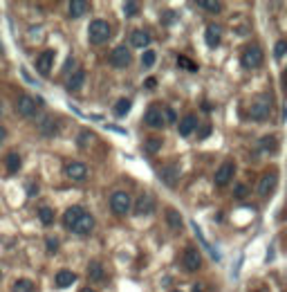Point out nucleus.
I'll return each instance as SVG.
<instances>
[{
    "mask_svg": "<svg viewBox=\"0 0 287 292\" xmlns=\"http://www.w3.org/2000/svg\"><path fill=\"white\" fill-rule=\"evenodd\" d=\"M110 34H112V29H110V25H108L103 18H94L92 23L88 25V39H90V43H92V45L108 43Z\"/></svg>",
    "mask_w": 287,
    "mask_h": 292,
    "instance_id": "f257e3e1",
    "label": "nucleus"
},
{
    "mask_svg": "<svg viewBox=\"0 0 287 292\" xmlns=\"http://www.w3.org/2000/svg\"><path fill=\"white\" fill-rule=\"evenodd\" d=\"M263 61H265V54H263V49L258 48V45H249V48H245L243 56H240V63H243V68H247V70L260 68V65H263Z\"/></svg>",
    "mask_w": 287,
    "mask_h": 292,
    "instance_id": "f03ea898",
    "label": "nucleus"
},
{
    "mask_svg": "<svg viewBox=\"0 0 287 292\" xmlns=\"http://www.w3.org/2000/svg\"><path fill=\"white\" fill-rule=\"evenodd\" d=\"M130 207H132V200H130V195H128L126 191H115V194L110 195V209H112V214L126 216L128 211H130Z\"/></svg>",
    "mask_w": 287,
    "mask_h": 292,
    "instance_id": "7ed1b4c3",
    "label": "nucleus"
},
{
    "mask_svg": "<svg viewBox=\"0 0 287 292\" xmlns=\"http://www.w3.org/2000/svg\"><path fill=\"white\" fill-rule=\"evenodd\" d=\"M234 175H236V164L231 160H227V162H222V164L218 166V171H215V178H213V182H215V187H227L229 182L234 180Z\"/></svg>",
    "mask_w": 287,
    "mask_h": 292,
    "instance_id": "20e7f679",
    "label": "nucleus"
},
{
    "mask_svg": "<svg viewBox=\"0 0 287 292\" xmlns=\"http://www.w3.org/2000/svg\"><path fill=\"white\" fill-rule=\"evenodd\" d=\"M108 61H110L115 68H128L130 61H132V54H130V49H128L126 45H117V48L110 52Z\"/></svg>",
    "mask_w": 287,
    "mask_h": 292,
    "instance_id": "39448f33",
    "label": "nucleus"
},
{
    "mask_svg": "<svg viewBox=\"0 0 287 292\" xmlns=\"http://www.w3.org/2000/svg\"><path fill=\"white\" fill-rule=\"evenodd\" d=\"M276 187H278V173L276 171H267V173L260 178V182H258V195L267 198V195L274 194Z\"/></svg>",
    "mask_w": 287,
    "mask_h": 292,
    "instance_id": "423d86ee",
    "label": "nucleus"
},
{
    "mask_svg": "<svg viewBox=\"0 0 287 292\" xmlns=\"http://www.w3.org/2000/svg\"><path fill=\"white\" fill-rule=\"evenodd\" d=\"M182 265H184L186 272H198V270L202 268V254L195 247H186L184 256H182Z\"/></svg>",
    "mask_w": 287,
    "mask_h": 292,
    "instance_id": "0eeeda50",
    "label": "nucleus"
},
{
    "mask_svg": "<svg viewBox=\"0 0 287 292\" xmlns=\"http://www.w3.org/2000/svg\"><path fill=\"white\" fill-rule=\"evenodd\" d=\"M135 211L139 216H148L155 211V195L153 194H141L139 198L135 200Z\"/></svg>",
    "mask_w": 287,
    "mask_h": 292,
    "instance_id": "6e6552de",
    "label": "nucleus"
},
{
    "mask_svg": "<svg viewBox=\"0 0 287 292\" xmlns=\"http://www.w3.org/2000/svg\"><path fill=\"white\" fill-rule=\"evenodd\" d=\"M65 175L74 182H83L88 178V166L83 164V162H70V164L65 166Z\"/></svg>",
    "mask_w": 287,
    "mask_h": 292,
    "instance_id": "1a4fd4ad",
    "label": "nucleus"
},
{
    "mask_svg": "<svg viewBox=\"0 0 287 292\" xmlns=\"http://www.w3.org/2000/svg\"><path fill=\"white\" fill-rule=\"evenodd\" d=\"M16 112H18L20 117H34L36 115L34 99L27 97V95H20V97L16 99Z\"/></svg>",
    "mask_w": 287,
    "mask_h": 292,
    "instance_id": "9d476101",
    "label": "nucleus"
},
{
    "mask_svg": "<svg viewBox=\"0 0 287 292\" xmlns=\"http://www.w3.org/2000/svg\"><path fill=\"white\" fill-rule=\"evenodd\" d=\"M146 124H148L151 128H164V126H166L164 108H160V106L148 108V112H146Z\"/></svg>",
    "mask_w": 287,
    "mask_h": 292,
    "instance_id": "9b49d317",
    "label": "nucleus"
},
{
    "mask_svg": "<svg viewBox=\"0 0 287 292\" xmlns=\"http://www.w3.org/2000/svg\"><path fill=\"white\" fill-rule=\"evenodd\" d=\"M198 126H200V122H198V117L195 115H186L182 122H177V131H180L182 137L193 135V133L198 131Z\"/></svg>",
    "mask_w": 287,
    "mask_h": 292,
    "instance_id": "f8f14e48",
    "label": "nucleus"
},
{
    "mask_svg": "<svg viewBox=\"0 0 287 292\" xmlns=\"http://www.w3.org/2000/svg\"><path fill=\"white\" fill-rule=\"evenodd\" d=\"M85 214H88V211L83 209V207H79V204H74V207H70V209L63 214V225H65V227H70V229H72L74 225H77L79 220H81Z\"/></svg>",
    "mask_w": 287,
    "mask_h": 292,
    "instance_id": "ddd939ff",
    "label": "nucleus"
},
{
    "mask_svg": "<svg viewBox=\"0 0 287 292\" xmlns=\"http://www.w3.org/2000/svg\"><path fill=\"white\" fill-rule=\"evenodd\" d=\"M160 175H162V182H164V185L175 187L177 180H180V166H177V164H168V166H164V169L160 171Z\"/></svg>",
    "mask_w": 287,
    "mask_h": 292,
    "instance_id": "4468645a",
    "label": "nucleus"
},
{
    "mask_svg": "<svg viewBox=\"0 0 287 292\" xmlns=\"http://www.w3.org/2000/svg\"><path fill=\"white\" fill-rule=\"evenodd\" d=\"M52 63H54L52 49H45L43 54H39V58H36V70H39V74H45V77H47L49 70H52Z\"/></svg>",
    "mask_w": 287,
    "mask_h": 292,
    "instance_id": "2eb2a0df",
    "label": "nucleus"
},
{
    "mask_svg": "<svg viewBox=\"0 0 287 292\" xmlns=\"http://www.w3.org/2000/svg\"><path fill=\"white\" fill-rule=\"evenodd\" d=\"M83 81H85V70H83V68L74 70V72L68 77V81H65V88H68V93H77V90H81Z\"/></svg>",
    "mask_w": 287,
    "mask_h": 292,
    "instance_id": "dca6fc26",
    "label": "nucleus"
},
{
    "mask_svg": "<svg viewBox=\"0 0 287 292\" xmlns=\"http://www.w3.org/2000/svg\"><path fill=\"white\" fill-rule=\"evenodd\" d=\"M39 133L45 137H54L59 133V122H56L54 117H43L39 122Z\"/></svg>",
    "mask_w": 287,
    "mask_h": 292,
    "instance_id": "f3484780",
    "label": "nucleus"
},
{
    "mask_svg": "<svg viewBox=\"0 0 287 292\" xmlns=\"http://www.w3.org/2000/svg\"><path fill=\"white\" fill-rule=\"evenodd\" d=\"M249 117H251V119H256V122H263V119H267V117H269V103L267 101L251 103V108H249Z\"/></svg>",
    "mask_w": 287,
    "mask_h": 292,
    "instance_id": "a211bd4d",
    "label": "nucleus"
},
{
    "mask_svg": "<svg viewBox=\"0 0 287 292\" xmlns=\"http://www.w3.org/2000/svg\"><path fill=\"white\" fill-rule=\"evenodd\" d=\"M92 229H94V218H92L90 214H85V216H83V218L72 227V232L79 234V236H88V234H92Z\"/></svg>",
    "mask_w": 287,
    "mask_h": 292,
    "instance_id": "6ab92c4d",
    "label": "nucleus"
},
{
    "mask_svg": "<svg viewBox=\"0 0 287 292\" xmlns=\"http://www.w3.org/2000/svg\"><path fill=\"white\" fill-rule=\"evenodd\" d=\"M130 43H132V48H148L151 45V34H148L146 29H135L130 34Z\"/></svg>",
    "mask_w": 287,
    "mask_h": 292,
    "instance_id": "aec40b11",
    "label": "nucleus"
},
{
    "mask_svg": "<svg viewBox=\"0 0 287 292\" xmlns=\"http://www.w3.org/2000/svg\"><path fill=\"white\" fill-rule=\"evenodd\" d=\"M220 39H222V32H220V27H218V25H209V27H206V32H205L206 45L215 49L220 45Z\"/></svg>",
    "mask_w": 287,
    "mask_h": 292,
    "instance_id": "412c9836",
    "label": "nucleus"
},
{
    "mask_svg": "<svg viewBox=\"0 0 287 292\" xmlns=\"http://www.w3.org/2000/svg\"><path fill=\"white\" fill-rule=\"evenodd\" d=\"M72 283H77V274L72 270H61L56 274V288H70Z\"/></svg>",
    "mask_w": 287,
    "mask_h": 292,
    "instance_id": "4be33fe9",
    "label": "nucleus"
},
{
    "mask_svg": "<svg viewBox=\"0 0 287 292\" xmlns=\"http://www.w3.org/2000/svg\"><path fill=\"white\" fill-rule=\"evenodd\" d=\"M68 11L72 18H81V16L88 11V0H72L68 5Z\"/></svg>",
    "mask_w": 287,
    "mask_h": 292,
    "instance_id": "5701e85b",
    "label": "nucleus"
},
{
    "mask_svg": "<svg viewBox=\"0 0 287 292\" xmlns=\"http://www.w3.org/2000/svg\"><path fill=\"white\" fill-rule=\"evenodd\" d=\"M166 223H168L170 229L180 232L182 225H184V220H182V216H180V211L177 209H166Z\"/></svg>",
    "mask_w": 287,
    "mask_h": 292,
    "instance_id": "b1692460",
    "label": "nucleus"
},
{
    "mask_svg": "<svg viewBox=\"0 0 287 292\" xmlns=\"http://www.w3.org/2000/svg\"><path fill=\"white\" fill-rule=\"evenodd\" d=\"M88 277H90V281H101L103 277H106V272H103V265L99 261H92L88 265Z\"/></svg>",
    "mask_w": 287,
    "mask_h": 292,
    "instance_id": "393cba45",
    "label": "nucleus"
},
{
    "mask_svg": "<svg viewBox=\"0 0 287 292\" xmlns=\"http://www.w3.org/2000/svg\"><path fill=\"white\" fill-rule=\"evenodd\" d=\"M198 5L205 11H211V14H220V11L224 9V5L218 2V0H202V2H198Z\"/></svg>",
    "mask_w": 287,
    "mask_h": 292,
    "instance_id": "a878e982",
    "label": "nucleus"
},
{
    "mask_svg": "<svg viewBox=\"0 0 287 292\" xmlns=\"http://www.w3.org/2000/svg\"><path fill=\"white\" fill-rule=\"evenodd\" d=\"M5 164H7V171H9V173H18L20 171V155L18 153H9Z\"/></svg>",
    "mask_w": 287,
    "mask_h": 292,
    "instance_id": "bb28decb",
    "label": "nucleus"
},
{
    "mask_svg": "<svg viewBox=\"0 0 287 292\" xmlns=\"http://www.w3.org/2000/svg\"><path fill=\"white\" fill-rule=\"evenodd\" d=\"M11 292H34V283L30 279H18L14 283V288H11Z\"/></svg>",
    "mask_w": 287,
    "mask_h": 292,
    "instance_id": "cd10ccee",
    "label": "nucleus"
},
{
    "mask_svg": "<svg viewBox=\"0 0 287 292\" xmlns=\"http://www.w3.org/2000/svg\"><path fill=\"white\" fill-rule=\"evenodd\" d=\"M39 218L43 225H52L54 223V211L49 209V207H41L39 209Z\"/></svg>",
    "mask_w": 287,
    "mask_h": 292,
    "instance_id": "c85d7f7f",
    "label": "nucleus"
},
{
    "mask_svg": "<svg viewBox=\"0 0 287 292\" xmlns=\"http://www.w3.org/2000/svg\"><path fill=\"white\" fill-rule=\"evenodd\" d=\"M128 110H130V99H119L117 106H115V115L123 117V115H128Z\"/></svg>",
    "mask_w": 287,
    "mask_h": 292,
    "instance_id": "c756f323",
    "label": "nucleus"
},
{
    "mask_svg": "<svg viewBox=\"0 0 287 292\" xmlns=\"http://www.w3.org/2000/svg\"><path fill=\"white\" fill-rule=\"evenodd\" d=\"M177 65H180L182 70H189V72H198L195 61H191V58H186V56H177Z\"/></svg>",
    "mask_w": 287,
    "mask_h": 292,
    "instance_id": "7c9ffc66",
    "label": "nucleus"
},
{
    "mask_svg": "<svg viewBox=\"0 0 287 292\" xmlns=\"http://www.w3.org/2000/svg\"><path fill=\"white\" fill-rule=\"evenodd\" d=\"M157 61V54L153 52V49H146L144 52V56H141V63H144V68H153V63Z\"/></svg>",
    "mask_w": 287,
    "mask_h": 292,
    "instance_id": "2f4dec72",
    "label": "nucleus"
},
{
    "mask_svg": "<svg viewBox=\"0 0 287 292\" xmlns=\"http://www.w3.org/2000/svg\"><path fill=\"white\" fill-rule=\"evenodd\" d=\"M137 11H139V5H137V2H132V0H128V2H123V14H126L128 18H132V16H137Z\"/></svg>",
    "mask_w": 287,
    "mask_h": 292,
    "instance_id": "473e14b6",
    "label": "nucleus"
},
{
    "mask_svg": "<svg viewBox=\"0 0 287 292\" xmlns=\"http://www.w3.org/2000/svg\"><path fill=\"white\" fill-rule=\"evenodd\" d=\"M285 54H287V41H276V45H274V56L283 58Z\"/></svg>",
    "mask_w": 287,
    "mask_h": 292,
    "instance_id": "72a5a7b5",
    "label": "nucleus"
},
{
    "mask_svg": "<svg viewBox=\"0 0 287 292\" xmlns=\"http://www.w3.org/2000/svg\"><path fill=\"white\" fill-rule=\"evenodd\" d=\"M234 195L238 200H243V198H247L249 195V187L247 185H236V189H234Z\"/></svg>",
    "mask_w": 287,
    "mask_h": 292,
    "instance_id": "f704fd0d",
    "label": "nucleus"
},
{
    "mask_svg": "<svg viewBox=\"0 0 287 292\" xmlns=\"http://www.w3.org/2000/svg\"><path fill=\"white\" fill-rule=\"evenodd\" d=\"M146 148H148V151H160V148H162V140H157V137H153V140H148Z\"/></svg>",
    "mask_w": 287,
    "mask_h": 292,
    "instance_id": "c9c22d12",
    "label": "nucleus"
},
{
    "mask_svg": "<svg viewBox=\"0 0 287 292\" xmlns=\"http://www.w3.org/2000/svg\"><path fill=\"white\" fill-rule=\"evenodd\" d=\"M263 148L274 151V148H276V140H274V137H263Z\"/></svg>",
    "mask_w": 287,
    "mask_h": 292,
    "instance_id": "e433bc0d",
    "label": "nucleus"
},
{
    "mask_svg": "<svg viewBox=\"0 0 287 292\" xmlns=\"http://www.w3.org/2000/svg\"><path fill=\"white\" fill-rule=\"evenodd\" d=\"M164 117H166V122H170V124H173V122L177 119V112L173 110V108H164Z\"/></svg>",
    "mask_w": 287,
    "mask_h": 292,
    "instance_id": "4c0bfd02",
    "label": "nucleus"
},
{
    "mask_svg": "<svg viewBox=\"0 0 287 292\" xmlns=\"http://www.w3.org/2000/svg\"><path fill=\"white\" fill-rule=\"evenodd\" d=\"M211 135V124H205V126L200 128V140H206Z\"/></svg>",
    "mask_w": 287,
    "mask_h": 292,
    "instance_id": "58836bf2",
    "label": "nucleus"
},
{
    "mask_svg": "<svg viewBox=\"0 0 287 292\" xmlns=\"http://www.w3.org/2000/svg\"><path fill=\"white\" fill-rule=\"evenodd\" d=\"M47 245H49V252H56V249H59V241L56 239H47Z\"/></svg>",
    "mask_w": 287,
    "mask_h": 292,
    "instance_id": "ea45409f",
    "label": "nucleus"
},
{
    "mask_svg": "<svg viewBox=\"0 0 287 292\" xmlns=\"http://www.w3.org/2000/svg\"><path fill=\"white\" fill-rule=\"evenodd\" d=\"M7 140V128L5 126H0V144Z\"/></svg>",
    "mask_w": 287,
    "mask_h": 292,
    "instance_id": "a19ab883",
    "label": "nucleus"
},
{
    "mask_svg": "<svg viewBox=\"0 0 287 292\" xmlns=\"http://www.w3.org/2000/svg\"><path fill=\"white\" fill-rule=\"evenodd\" d=\"M283 90H285V95H287V68L283 70Z\"/></svg>",
    "mask_w": 287,
    "mask_h": 292,
    "instance_id": "79ce46f5",
    "label": "nucleus"
},
{
    "mask_svg": "<svg viewBox=\"0 0 287 292\" xmlns=\"http://www.w3.org/2000/svg\"><path fill=\"white\" fill-rule=\"evenodd\" d=\"M155 86H157L155 79H146V88H155Z\"/></svg>",
    "mask_w": 287,
    "mask_h": 292,
    "instance_id": "37998d69",
    "label": "nucleus"
},
{
    "mask_svg": "<svg viewBox=\"0 0 287 292\" xmlns=\"http://www.w3.org/2000/svg\"><path fill=\"white\" fill-rule=\"evenodd\" d=\"M30 195H36V185H30Z\"/></svg>",
    "mask_w": 287,
    "mask_h": 292,
    "instance_id": "c03bdc74",
    "label": "nucleus"
},
{
    "mask_svg": "<svg viewBox=\"0 0 287 292\" xmlns=\"http://www.w3.org/2000/svg\"><path fill=\"white\" fill-rule=\"evenodd\" d=\"M191 292H205V290H202V286H193V290Z\"/></svg>",
    "mask_w": 287,
    "mask_h": 292,
    "instance_id": "a18cd8bd",
    "label": "nucleus"
},
{
    "mask_svg": "<svg viewBox=\"0 0 287 292\" xmlns=\"http://www.w3.org/2000/svg\"><path fill=\"white\" fill-rule=\"evenodd\" d=\"M79 292H94V290H92V288H81Z\"/></svg>",
    "mask_w": 287,
    "mask_h": 292,
    "instance_id": "49530a36",
    "label": "nucleus"
},
{
    "mask_svg": "<svg viewBox=\"0 0 287 292\" xmlns=\"http://www.w3.org/2000/svg\"><path fill=\"white\" fill-rule=\"evenodd\" d=\"M173 292H182V290H173Z\"/></svg>",
    "mask_w": 287,
    "mask_h": 292,
    "instance_id": "de8ad7c7",
    "label": "nucleus"
},
{
    "mask_svg": "<svg viewBox=\"0 0 287 292\" xmlns=\"http://www.w3.org/2000/svg\"><path fill=\"white\" fill-rule=\"evenodd\" d=\"M0 277H2V272H0Z\"/></svg>",
    "mask_w": 287,
    "mask_h": 292,
    "instance_id": "09e8293b",
    "label": "nucleus"
}]
</instances>
